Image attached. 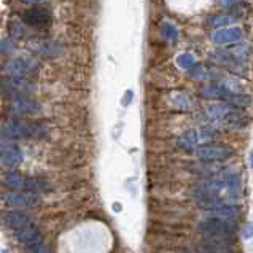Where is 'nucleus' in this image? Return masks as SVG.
<instances>
[{
	"label": "nucleus",
	"mask_w": 253,
	"mask_h": 253,
	"mask_svg": "<svg viewBox=\"0 0 253 253\" xmlns=\"http://www.w3.org/2000/svg\"><path fill=\"white\" fill-rule=\"evenodd\" d=\"M204 113L211 121L225 127L237 129L245 125V115L237 107H233L225 102L207 105L204 108Z\"/></svg>",
	"instance_id": "f257e3e1"
},
{
	"label": "nucleus",
	"mask_w": 253,
	"mask_h": 253,
	"mask_svg": "<svg viewBox=\"0 0 253 253\" xmlns=\"http://www.w3.org/2000/svg\"><path fill=\"white\" fill-rule=\"evenodd\" d=\"M198 229L206 237H234L237 225L236 220L206 218V221H202Z\"/></svg>",
	"instance_id": "f03ea898"
},
{
	"label": "nucleus",
	"mask_w": 253,
	"mask_h": 253,
	"mask_svg": "<svg viewBox=\"0 0 253 253\" xmlns=\"http://www.w3.org/2000/svg\"><path fill=\"white\" fill-rule=\"evenodd\" d=\"M32 91H34V86L31 82H27L26 78L6 77L3 80H0V92L10 99L27 97V94Z\"/></svg>",
	"instance_id": "7ed1b4c3"
},
{
	"label": "nucleus",
	"mask_w": 253,
	"mask_h": 253,
	"mask_svg": "<svg viewBox=\"0 0 253 253\" xmlns=\"http://www.w3.org/2000/svg\"><path fill=\"white\" fill-rule=\"evenodd\" d=\"M40 129V125H31V123L10 120L2 126V135L8 140L24 139L27 135H39Z\"/></svg>",
	"instance_id": "20e7f679"
},
{
	"label": "nucleus",
	"mask_w": 253,
	"mask_h": 253,
	"mask_svg": "<svg viewBox=\"0 0 253 253\" xmlns=\"http://www.w3.org/2000/svg\"><path fill=\"white\" fill-rule=\"evenodd\" d=\"M194 155L204 161H221L233 155V151L223 143H204L194 148Z\"/></svg>",
	"instance_id": "39448f33"
},
{
	"label": "nucleus",
	"mask_w": 253,
	"mask_h": 253,
	"mask_svg": "<svg viewBox=\"0 0 253 253\" xmlns=\"http://www.w3.org/2000/svg\"><path fill=\"white\" fill-rule=\"evenodd\" d=\"M2 201L5 202L6 206L11 207H23V209H32L37 207L40 204V198L37 194L32 193H23V191H6L2 194Z\"/></svg>",
	"instance_id": "423d86ee"
},
{
	"label": "nucleus",
	"mask_w": 253,
	"mask_h": 253,
	"mask_svg": "<svg viewBox=\"0 0 253 253\" xmlns=\"http://www.w3.org/2000/svg\"><path fill=\"white\" fill-rule=\"evenodd\" d=\"M27 45L32 51L42 56H46V57H57L62 53V48L57 45L56 42L48 40V39H32L27 42Z\"/></svg>",
	"instance_id": "0eeeda50"
},
{
	"label": "nucleus",
	"mask_w": 253,
	"mask_h": 253,
	"mask_svg": "<svg viewBox=\"0 0 253 253\" xmlns=\"http://www.w3.org/2000/svg\"><path fill=\"white\" fill-rule=\"evenodd\" d=\"M244 37V32L241 27L233 26V27H218L212 34V42L216 45H228V43H237Z\"/></svg>",
	"instance_id": "6e6552de"
},
{
	"label": "nucleus",
	"mask_w": 253,
	"mask_h": 253,
	"mask_svg": "<svg viewBox=\"0 0 253 253\" xmlns=\"http://www.w3.org/2000/svg\"><path fill=\"white\" fill-rule=\"evenodd\" d=\"M239 213H241L239 206H231V204H225V202L206 211L207 218H220V220H236Z\"/></svg>",
	"instance_id": "1a4fd4ad"
},
{
	"label": "nucleus",
	"mask_w": 253,
	"mask_h": 253,
	"mask_svg": "<svg viewBox=\"0 0 253 253\" xmlns=\"http://www.w3.org/2000/svg\"><path fill=\"white\" fill-rule=\"evenodd\" d=\"M0 220H2L3 225L6 228H10L13 233H14V231L21 229L23 226L29 225V223H32L31 216H29L27 213H24V212H18V211L3 212L2 215H0Z\"/></svg>",
	"instance_id": "9d476101"
},
{
	"label": "nucleus",
	"mask_w": 253,
	"mask_h": 253,
	"mask_svg": "<svg viewBox=\"0 0 253 253\" xmlns=\"http://www.w3.org/2000/svg\"><path fill=\"white\" fill-rule=\"evenodd\" d=\"M14 236H16V239L21 242L27 245V247H32V245H37L42 242V236H40V231L37 229V226L32 223H29V225L23 226L21 229L14 231Z\"/></svg>",
	"instance_id": "9b49d317"
},
{
	"label": "nucleus",
	"mask_w": 253,
	"mask_h": 253,
	"mask_svg": "<svg viewBox=\"0 0 253 253\" xmlns=\"http://www.w3.org/2000/svg\"><path fill=\"white\" fill-rule=\"evenodd\" d=\"M24 21L32 26H46L51 23V13L42 6H34L24 13Z\"/></svg>",
	"instance_id": "f8f14e48"
},
{
	"label": "nucleus",
	"mask_w": 253,
	"mask_h": 253,
	"mask_svg": "<svg viewBox=\"0 0 253 253\" xmlns=\"http://www.w3.org/2000/svg\"><path fill=\"white\" fill-rule=\"evenodd\" d=\"M0 160L5 166H19L23 163V151H21L16 145H3L0 147Z\"/></svg>",
	"instance_id": "ddd939ff"
},
{
	"label": "nucleus",
	"mask_w": 253,
	"mask_h": 253,
	"mask_svg": "<svg viewBox=\"0 0 253 253\" xmlns=\"http://www.w3.org/2000/svg\"><path fill=\"white\" fill-rule=\"evenodd\" d=\"M39 105L37 102H34L32 99L29 97H16L11 99L10 104V110L16 115H32L35 112H39Z\"/></svg>",
	"instance_id": "4468645a"
},
{
	"label": "nucleus",
	"mask_w": 253,
	"mask_h": 253,
	"mask_svg": "<svg viewBox=\"0 0 253 253\" xmlns=\"http://www.w3.org/2000/svg\"><path fill=\"white\" fill-rule=\"evenodd\" d=\"M3 72L8 77L24 78L29 74V64L24 59H21V57H13V59H10L5 64Z\"/></svg>",
	"instance_id": "2eb2a0df"
},
{
	"label": "nucleus",
	"mask_w": 253,
	"mask_h": 253,
	"mask_svg": "<svg viewBox=\"0 0 253 253\" xmlns=\"http://www.w3.org/2000/svg\"><path fill=\"white\" fill-rule=\"evenodd\" d=\"M223 183L228 188V191L231 196H237L242 190V180H241V173L237 170H228L225 178H223Z\"/></svg>",
	"instance_id": "dca6fc26"
},
{
	"label": "nucleus",
	"mask_w": 253,
	"mask_h": 253,
	"mask_svg": "<svg viewBox=\"0 0 253 253\" xmlns=\"http://www.w3.org/2000/svg\"><path fill=\"white\" fill-rule=\"evenodd\" d=\"M24 188L29 193H48L51 190V183L46 182V180L39 178V177H26L24 180Z\"/></svg>",
	"instance_id": "f3484780"
},
{
	"label": "nucleus",
	"mask_w": 253,
	"mask_h": 253,
	"mask_svg": "<svg viewBox=\"0 0 253 253\" xmlns=\"http://www.w3.org/2000/svg\"><path fill=\"white\" fill-rule=\"evenodd\" d=\"M199 140H201V135L198 131H194V129H190V131H186L185 134L180 135L178 139V147L183 148L186 151H193L199 145Z\"/></svg>",
	"instance_id": "a211bd4d"
},
{
	"label": "nucleus",
	"mask_w": 253,
	"mask_h": 253,
	"mask_svg": "<svg viewBox=\"0 0 253 253\" xmlns=\"http://www.w3.org/2000/svg\"><path fill=\"white\" fill-rule=\"evenodd\" d=\"M24 180L26 177L21 175L19 172H6L2 177V183L10 190H19V188H24Z\"/></svg>",
	"instance_id": "6ab92c4d"
},
{
	"label": "nucleus",
	"mask_w": 253,
	"mask_h": 253,
	"mask_svg": "<svg viewBox=\"0 0 253 253\" xmlns=\"http://www.w3.org/2000/svg\"><path fill=\"white\" fill-rule=\"evenodd\" d=\"M161 32L166 39H168L169 42L175 43L178 40V29L173 26L172 23H169V21H164V23H161Z\"/></svg>",
	"instance_id": "aec40b11"
},
{
	"label": "nucleus",
	"mask_w": 253,
	"mask_h": 253,
	"mask_svg": "<svg viewBox=\"0 0 253 253\" xmlns=\"http://www.w3.org/2000/svg\"><path fill=\"white\" fill-rule=\"evenodd\" d=\"M233 19H234V18L231 16V14H216V16H212L211 19L207 21V24L211 26V27L218 29V27H221V26L229 24Z\"/></svg>",
	"instance_id": "412c9836"
},
{
	"label": "nucleus",
	"mask_w": 253,
	"mask_h": 253,
	"mask_svg": "<svg viewBox=\"0 0 253 253\" xmlns=\"http://www.w3.org/2000/svg\"><path fill=\"white\" fill-rule=\"evenodd\" d=\"M8 27H10V34L13 35L14 39H19V37H23V35H24V24H23V21H21V19L11 18Z\"/></svg>",
	"instance_id": "4be33fe9"
},
{
	"label": "nucleus",
	"mask_w": 253,
	"mask_h": 253,
	"mask_svg": "<svg viewBox=\"0 0 253 253\" xmlns=\"http://www.w3.org/2000/svg\"><path fill=\"white\" fill-rule=\"evenodd\" d=\"M177 62H178V66L182 69H191L194 66V57L190 53H185V54H182L178 57Z\"/></svg>",
	"instance_id": "5701e85b"
},
{
	"label": "nucleus",
	"mask_w": 253,
	"mask_h": 253,
	"mask_svg": "<svg viewBox=\"0 0 253 253\" xmlns=\"http://www.w3.org/2000/svg\"><path fill=\"white\" fill-rule=\"evenodd\" d=\"M29 253H49L48 247H45L42 242L37 244V245H32V247H29Z\"/></svg>",
	"instance_id": "b1692460"
},
{
	"label": "nucleus",
	"mask_w": 253,
	"mask_h": 253,
	"mask_svg": "<svg viewBox=\"0 0 253 253\" xmlns=\"http://www.w3.org/2000/svg\"><path fill=\"white\" fill-rule=\"evenodd\" d=\"M237 3H241V0H218V5L223 8H231V6H236Z\"/></svg>",
	"instance_id": "393cba45"
}]
</instances>
